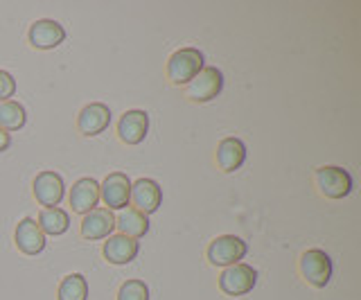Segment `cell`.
<instances>
[{
    "label": "cell",
    "mask_w": 361,
    "mask_h": 300,
    "mask_svg": "<svg viewBox=\"0 0 361 300\" xmlns=\"http://www.w3.org/2000/svg\"><path fill=\"white\" fill-rule=\"evenodd\" d=\"M224 88V75L221 70L212 68V65H206V68H201L199 75L195 80L188 82V88H185V95L192 99V102H210L214 99Z\"/></svg>",
    "instance_id": "cell-2"
},
{
    "label": "cell",
    "mask_w": 361,
    "mask_h": 300,
    "mask_svg": "<svg viewBox=\"0 0 361 300\" xmlns=\"http://www.w3.org/2000/svg\"><path fill=\"white\" fill-rule=\"evenodd\" d=\"M300 273L314 287H325L332 277V260L321 249L305 251L300 258Z\"/></svg>",
    "instance_id": "cell-5"
},
{
    "label": "cell",
    "mask_w": 361,
    "mask_h": 300,
    "mask_svg": "<svg viewBox=\"0 0 361 300\" xmlns=\"http://www.w3.org/2000/svg\"><path fill=\"white\" fill-rule=\"evenodd\" d=\"M131 201H133L135 210L142 215L156 213L163 201L161 185L152 179H138L135 183H131Z\"/></svg>",
    "instance_id": "cell-9"
},
{
    "label": "cell",
    "mask_w": 361,
    "mask_h": 300,
    "mask_svg": "<svg viewBox=\"0 0 361 300\" xmlns=\"http://www.w3.org/2000/svg\"><path fill=\"white\" fill-rule=\"evenodd\" d=\"M11 144V138H9V133L0 129V151H5L7 147Z\"/></svg>",
    "instance_id": "cell-24"
},
{
    "label": "cell",
    "mask_w": 361,
    "mask_h": 300,
    "mask_svg": "<svg viewBox=\"0 0 361 300\" xmlns=\"http://www.w3.org/2000/svg\"><path fill=\"white\" fill-rule=\"evenodd\" d=\"M25 108H23L14 99L0 102V129L3 131H18L25 127Z\"/></svg>",
    "instance_id": "cell-20"
},
{
    "label": "cell",
    "mask_w": 361,
    "mask_h": 300,
    "mask_svg": "<svg viewBox=\"0 0 361 300\" xmlns=\"http://www.w3.org/2000/svg\"><path fill=\"white\" fill-rule=\"evenodd\" d=\"M99 196L104 201L106 210H124L131 201V181L127 174L113 172L106 176V181L99 185Z\"/></svg>",
    "instance_id": "cell-7"
},
{
    "label": "cell",
    "mask_w": 361,
    "mask_h": 300,
    "mask_svg": "<svg viewBox=\"0 0 361 300\" xmlns=\"http://www.w3.org/2000/svg\"><path fill=\"white\" fill-rule=\"evenodd\" d=\"M118 300H149V287L142 280H127L120 287Z\"/></svg>",
    "instance_id": "cell-22"
},
{
    "label": "cell",
    "mask_w": 361,
    "mask_h": 300,
    "mask_svg": "<svg viewBox=\"0 0 361 300\" xmlns=\"http://www.w3.org/2000/svg\"><path fill=\"white\" fill-rule=\"evenodd\" d=\"M138 251H140V244L124 235H111L104 242V258L111 264H129L135 260Z\"/></svg>",
    "instance_id": "cell-16"
},
{
    "label": "cell",
    "mask_w": 361,
    "mask_h": 300,
    "mask_svg": "<svg viewBox=\"0 0 361 300\" xmlns=\"http://www.w3.org/2000/svg\"><path fill=\"white\" fill-rule=\"evenodd\" d=\"M116 228H120V235L138 239L149 230V219H147V215L138 213L135 208H127L116 217Z\"/></svg>",
    "instance_id": "cell-18"
},
{
    "label": "cell",
    "mask_w": 361,
    "mask_h": 300,
    "mask_svg": "<svg viewBox=\"0 0 361 300\" xmlns=\"http://www.w3.org/2000/svg\"><path fill=\"white\" fill-rule=\"evenodd\" d=\"M111 125V111L106 104L93 102L82 108V113L77 118V127L84 136H97Z\"/></svg>",
    "instance_id": "cell-12"
},
{
    "label": "cell",
    "mask_w": 361,
    "mask_h": 300,
    "mask_svg": "<svg viewBox=\"0 0 361 300\" xmlns=\"http://www.w3.org/2000/svg\"><path fill=\"white\" fill-rule=\"evenodd\" d=\"M14 239H16V246L25 255H37L45 249V235L32 217H25L18 221Z\"/></svg>",
    "instance_id": "cell-13"
},
{
    "label": "cell",
    "mask_w": 361,
    "mask_h": 300,
    "mask_svg": "<svg viewBox=\"0 0 361 300\" xmlns=\"http://www.w3.org/2000/svg\"><path fill=\"white\" fill-rule=\"evenodd\" d=\"M16 93V82L7 70H0V102H7Z\"/></svg>",
    "instance_id": "cell-23"
},
{
    "label": "cell",
    "mask_w": 361,
    "mask_h": 300,
    "mask_svg": "<svg viewBox=\"0 0 361 300\" xmlns=\"http://www.w3.org/2000/svg\"><path fill=\"white\" fill-rule=\"evenodd\" d=\"M113 228H116V217L106 208H93L84 215L82 221V235L86 239H104L111 237Z\"/></svg>",
    "instance_id": "cell-11"
},
{
    "label": "cell",
    "mask_w": 361,
    "mask_h": 300,
    "mask_svg": "<svg viewBox=\"0 0 361 300\" xmlns=\"http://www.w3.org/2000/svg\"><path fill=\"white\" fill-rule=\"evenodd\" d=\"M246 161V144L240 138H224L217 147V165L219 170L231 174L237 172Z\"/></svg>",
    "instance_id": "cell-15"
},
{
    "label": "cell",
    "mask_w": 361,
    "mask_h": 300,
    "mask_svg": "<svg viewBox=\"0 0 361 300\" xmlns=\"http://www.w3.org/2000/svg\"><path fill=\"white\" fill-rule=\"evenodd\" d=\"M147 131H149V115H147L145 111H127L118 125L120 140L127 144L142 142Z\"/></svg>",
    "instance_id": "cell-14"
},
{
    "label": "cell",
    "mask_w": 361,
    "mask_h": 300,
    "mask_svg": "<svg viewBox=\"0 0 361 300\" xmlns=\"http://www.w3.org/2000/svg\"><path fill=\"white\" fill-rule=\"evenodd\" d=\"M248 246L242 237L237 235H221L208 246V260L214 266H233L240 264V260L246 255Z\"/></svg>",
    "instance_id": "cell-6"
},
{
    "label": "cell",
    "mask_w": 361,
    "mask_h": 300,
    "mask_svg": "<svg viewBox=\"0 0 361 300\" xmlns=\"http://www.w3.org/2000/svg\"><path fill=\"white\" fill-rule=\"evenodd\" d=\"M71 226V217L61 208H43L39 215V228L43 230V235H63Z\"/></svg>",
    "instance_id": "cell-19"
},
{
    "label": "cell",
    "mask_w": 361,
    "mask_h": 300,
    "mask_svg": "<svg viewBox=\"0 0 361 300\" xmlns=\"http://www.w3.org/2000/svg\"><path fill=\"white\" fill-rule=\"evenodd\" d=\"M203 68V54L197 48H183L174 52L167 61V77L172 84H188Z\"/></svg>",
    "instance_id": "cell-1"
},
{
    "label": "cell",
    "mask_w": 361,
    "mask_h": 300,
    "mask_svg": "<svg viewBox=\"0 0 361 300\" xmlns=\"http://www.w3.org/2000/svg\"><path fill=\"white\" fill-rule=\"evenodd\" d=\"M316 185H319L321 194L327 199H343L353 190V176H350L343 168H334V165H325L319 168L314 174Z\"/></svg>",
    "instance_id": "cell-3"
},
{
    "label": "cell",
    "mask_w": 361,
    "mask_h": 300,
    "mask_svg": "<svg viewBox=\"0 0 361 300\" xmlns=\"http://www.w3.org/2000/svg\"><path fill=\"white\" fill-rule=\"evenodd\" d=\"M257 282V273L253 266L248 264H233L226 266L224 273L219 275V289L226 296H244L248 294Z\"/></svg>",
    "instance_id": "cell-4"
},
{
    "label": "cell",
    "mask_w": 361,
    "mask_h": 300,
    "mask_svg": "<svg viewBox=\"0 0 361 300\" xmlns=\"http://www.w3.org/2000/svg\"><path fill=\"white\" fill-rule=\"evenodd\" d=\"M99 201V185L95 179H79L71 190V206L75 213L86 215Z\"/></svg>",
    "instance_id": "cell-17"
},
{
    "label": "cell",
    "mask_w": 361,
    "mask_h": 300,
    "mask_svg": "<svg viewBox=\"0 0 361 300\" xmlns=\"http://www.w3.org/2000/svg\"><path fill=\"white\" fill-rule=\"evenodd\" d=\"M34 196L37 201L45 208H56L63 199V179L56 172H41L37 179H34Z\"/></svg>",
    "instance_id": "cell-8"
},
{
    "label": "cell",
    "mask_w": 361,
    "mask_h": 300,
    "mask_svg": "<svg viewBox=\"0 0 361 300\" xmlns=\"http://www.w3.org/2000/svg\"><path fill=\"white\" fill-rule=\"evenodd\" d=\"M66 39V30L50 18H41L30 27V43L39 50H52L61 46Z\"/></svg>",
    "instance_id": "cell-10"
},
{
    "label": "cell",
    "mask_w": 361,
    "mask_h": 300,
    "mask_svg": "<svg viewBox=\"0 0 361 300\" xmlns=\"http://www.w3.org/2000/svg\"><path fill=\"white\" fill-rule=\"evenodd\" d=\"M59 300H86L88 298V285L82 273L66 275L59 285Z\"/></svg>",
    "instance_id": "cell-21"
}]
</instances>
